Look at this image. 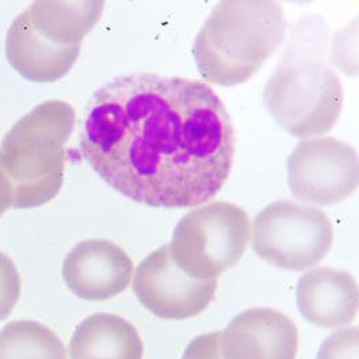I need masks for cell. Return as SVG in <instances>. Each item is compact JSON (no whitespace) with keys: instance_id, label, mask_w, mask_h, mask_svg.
Listing matches in <instances>:
<instances>
[{"instance_id":"cell-9","label":"cell","mask_w":359,"mask_h":359,"mask_svg":"<svg viewBox=\"0 0 359 359\" xmlns=\"http://www.w3.org/2000/svg\"><path fill=\"white\" fill-rule=\"evenodd\" d=\"M217 280H198L186 275L174 262L170 246H161L137 266L132 290L155 316L182 320L202 313L212 304Z\"/></svg>"},{"instance_id":"cell-15","label":"cell","mask_w":359,"mask_h":359,"mask_svg":"<svg viewBox=\"0 0 359 359\" xmlns=\"http://www.w3.org/2000/svg\"><path fill=\"white\" fill-rule=\"evenodd\" d=\"M20 296V278L13 260L0 252V320L7 319Z\"/></svg>"},{"instance_id":"cell-12","label":"cell","mask_w":359,"mask_h":359,"mask_svg":"<svg viewBox=\"0 0 359 359\" xmlns=\"http://www.w3.org/2000/svg\"><path fill=\"white\" fill-rule=\"evenodd\" d=\"M296 302L303 318L315 326H348L358 311L357 281L344 271L315 268L299 278Z\"/></svg>"},{"instance_id":"cell-3","label":"cell","mask_w":359,"mask_h":359,"mask_svg":"<svg viewBox=\"0 0 359 359\" xmlns=\"http://www.w3.org/2000/svg\"><path fill=\"white\" fill-rule=\"evenodd\" d=\"M76 124L72 105L49 100L36 105L7 132L0 144V170L13 189L15 209H34L64 186L65 146Z\"/></svg>"},{"instance_id":"cell-2","label":"cell","mask_w":359,"mask_h":359,"mask_svg":"<svg viewBox=\"0 0 359 359\" xmlns=\"http://www.w3.org/2000/svg\"><path fill=\"white\" fill-rule=\"evenodd\" d=\"M285 34L287 22L275 1H219L196 36V70L212 85L244 83L276 53Z\"/></svg>"},{"instance_id":"cell-16","label":"cell","mask_w":359,"mask_h":359,"mask_svg":"<svg viewBox=\"0 0 359 359\" xmlns=\"http://www.w3.org/2000/svg\"><path fill=\"white\" fill-rule=\"evenodd\" d=\"M316 359H359L358 327L330 335L320 346Z\"/></svg>"},{"instance_id":"cell-11","label":"cell","mask_w":359,"mask_h":359,"mask_svg":"<svg viewBox=\"0 0 359 359\" xmlns=\"http://www.w3.org/2000/svg\"><path fill=\"white\" fill-rule=\"evenodd\" d=\"M297 344L296 325L272 309L241 312L218 338L221 359H294Z\"/></svg>"},{"instance_id":"cell-14","label":"cell","mask_w":359,"mask_h":359,"mask_svg":"<svg viewBox=\"0 0 359 359\" xmlns=\"http://www.w3.org/2000/svg\"><path fill=\"white\" fill-rule=\"evenodd\" d=\"M0 359H66L65 346L49 327L15 320L0 331Z\"/></svg>"},{"instance_id":"cell-5","label":"cell","mask_w":359,"mask_h":359,"mask_svg":"<svg viewBox=\"0 0 359 359\" xmlns=\"http://www.w3.org/2000/svg\"><path fill=\"white\" fill-rule=\"evenodd\" d=\"M264 104L284 131L307 140L337 124L342 112V82L319 58L285 55L265 85Z\"/></svg>"},{"instance_id":"cell-18","label":"cell","mask_w":359,"mask_h":359,"mask_svg":"<svg viewBox=\"0 0 359 359\" xmlns=\"http://www.w3.org/2000/svg\"><path fill=\"white\" fill-rule=\"evenodd\" d=\"M13 206V189L11 184L0 170V217Z\"/></svg>"},{"instance_id":"cell-6","label":"cell","mask_w":359,"mask_h":359,"mask_svg":"<svg viewBox=\"0 0 359 359\" xmlns=\"http://www.w3.org/2000/svg\"><path fill=\"white\" fill-rule=\"evenodd\" d=\"M250 240V219L229 202H212L182 217L170 253L190 278L215 280L243 259Z\"/></svg>"},{"instance_id":"cell-7","label":"cell","mask_w":359,"mask_h":359,"mask_svg":"<svg viewBox=\"0 0 359 359\" xmlns=\"http://www.w3.org/2000/svg\"><path fill=\"white\" fill-rule=\"evenodd\" d=\"M334 241L332 225L316 208L278 201L253 221L252 245L264 262L285 271H306L322 262Z\"/></svg>"},{"instance_id":"cell-10","label":"cell","mask_w":359,"mask_h":359,"mask_svg":"<svg viewBox=\"0 0 359 359\" xmlns=\"http://www.w3.org/2000/svg\"><path fill=\"white\" fill-rule=\"evenodd\" d=\"M62 276L67 288L83 300L101 302L124 292L133 276L126 250L107 240H85L65 257Z\"/></svg>"},{"instance_id":"cell-17","label":"cell","mask_w":359,"mask_h":359,"mask_svg":"<svg viewBox=\"0 0 359 359\" xmlns=\"http://www.w3.org/2000/svg\"><path fill=\"white\" fill-rule=\"evenodd\" d=\"M218 338L219 332H210L196 337L186 347L182 359H221Z\"/></svg>"},{"instance_id":"cell-4","label":"cell","mask_w":359,"mask_h":359,"mask_svg":"<svg viewBox=\"0 0 359 359\" xmlns=\"http://www.w3.org/2000/svg\"><path fill=\"white\" fill-rule=\"evenodd\" d=\"M104 1H34L11 23L6 55L33 82L64 79L76 64L85 35L97 25Z\"/></svg>"},{"instance_id":"cell-13","label":"cell","mask_w":359,"mask_h":359,"mask_svg":"<svg viewBox=\"0 0 359 359\" xmlns=\"http://www.w3.org/2000/svg\"><path fill=\"white\" fill-rule=\"evenodd\" d=\"M143 350L137 330L112 313L82 320L69 344L70 359H143Z\"/></svg>"},{"instance_id":"cell-1","label":"cell","mask_w":359,"mask_h":359,"mask_svg":"<svg viewBox=\"0 0 359 359\" xmlns=\"http://www.w3.org/2000/svg\"><path fill=\"white\" fill-rule=\"evenodd\" d=\"M80 151L101 180L135 202L198 208L228 180L234 127L208 83L135 73L88 101Z\"/></svg>"},{"instance_id":"cell-8","label":"cell","mask_w":359,"mask_h":359,"mask_svg":"<svg viewBox=\"0 0 359 359\" xmlns=\"http://www.w3.org/2000/svg\"><path fill=\"white\" fill-rule=\"evenodd\" d=\"M288 186L299 201L330 206L351 196L359 182L355 148L335 137L300 142L287 161Z\"/></svg>"}]
</instances>
